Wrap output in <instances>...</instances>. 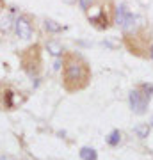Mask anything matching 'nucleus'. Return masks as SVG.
Segmentation results:
<instances>
[{
    "label": "nucleus",
    "mask_w": 153,
    "mask_h": 160,
    "mask_svg": "<svg viewBox=\"0 0 153 160\" xmlns=\"http://www.w3.org/2000/svg\"><path fill=\"white\" fill-rule=\"evenodd\" d=\"M80 158L82 160H96L98 153L93 148H82L80 149Z\"/></svg>",
    "instance_id": "1a4fd4ad"
},
{
    "label": "nucleus",
    "mask_w": 153,
    "mask_h": 160,
    "mask_svg": "<svg viewBox=\"0 0 153 160\" xmlns=\"http://www.w3.org/2000/svg\"><path fill=\"white\" fill-rule=\"evenodd\" d=\"M148 103H150V92L144 91L142 87L134 89L130 92V107L135 114H144L148 109Z\"/></svg>",
    "instance_id": "423d86ee"
},
{
    "label": "nucleus",
    "mask_w": 153,
    "mask_h": 160,
    "mask_svg": "<svg viewBox=\"0 0 153 160\" xmlns=\"http://www.w3.org/2000/svg\"><path fill=\"white\" fill-rule=\"evenodd\" d=\"M14 29H16V34L20 36L22 39H30V36H32V23H30L28 16L16 18V22H14Z\"/></svg>",
    "instance_id": "0eeeda50"
},
{
    "label": "nucleus",
    "mask_w": 153,
    "mask_h": 160,
    "mask_svg": "<svg viewBox=\"0 0 153 160\" xmlns=\"http://www.w3.org/2000/svg\"><path fill=\"white\" fill-rule=\"evenodd\" d=\"M135 133H137L141 139H146L148 133H150V126H148V125H139V126H135Z\"/></svg>",
    "instance_id": "9b49d317"
},
{
    "label": "nucleus",
    "mask_w": 153,
    "mask_h": 160,
    "mask_svg": "<svg viewBox=\"0 0 153 160\" xmlns=\"http://www.w3.org/2000/svg\"><path fill=\"white\" fill-rule=\"evenodd\" d=\"M4 7H6V4H4V0H0V11H2Z\"/></svg>",
    "instance_id": "2eb2a0df"
},
{
    "label": "nucleus",
    "mask_w": 153,
    "mask_h": 160,
    "mask_svg": "<svg viewBox=\"0 0 153 160\" xmlns=\"http://www.w3.org/2000/svg\"><path fill=\"white\" fill-rule=\"evenodd\" d=\"M20 94L9 84H0V110H14L18 107Z\"/></svg>",
    "instance_id": "39448f33"
},
{
    "label": "nucleus",
    "mask_w": 153,
    "mask_h": 160,
    "mask_svg": "<svg viewBox=\"0 0 153 160\" xmlns=\"http://www.w3.org/2000/svg\"><path fill=\"white\" fill-rule=\"evenodd\" d=\"M20 64H22L23 71L30 77L39 75L41 71V64H43V57H41V46L39 45H32L25 48L20 53Z\"/></svg>",
    "instance_id": "f03ea898"
},
{
    "label": "nucleus",
    "mask_w": 153,
    "mask_h": 160,
    "mask_svg": "<svg viewBox=\"0 0 153 160\" xmlns=\"http://www.w3.org/2000/svg\"><path fill=\"white\" fill-rule=\"evenodd\" d=\"M48 52L54 53V55H61L63 53V46L59 45V43H55V41H50L48 43Z\"/></svg>",
    "instance_id": "9d476101"
},
{
    "label": "nucleus",
    "mask_w": 153,
    "mask_h": 160,
    "mask_svg": "<svg viewBox=\"0 0 153 160\" xmlns=\"http://www.w3.org/2000/svg\"><path fill=\"white\" fill-rule=\"evenodd\" d=\"M125 46L128 48V52L135 53V55H146V52L151 48L150 45V38L142 34V32H134V34L125 36Z\"/></svg>",
    "instance_id": "20e7f679"
},
{
    "label": "nucleus",
    "mask_w": 153,
    "mask_h": 160,
    "mask_svg": "<svg viewBox=\"0 0 153 160\" xmlns=\"http://www.w3.org/2000/svg\"><path fill=\"white\" fill-rule=\"evenodd\" d=\"M119 139H121V133H119L118 130H114L110 135H109V139H107V142L110 144V146H116V144L119 142Z\"/></svg>",
    "instance_id": "f8f14e48"
},
{
    "label": "nucleus",
    "mask_w": 153,
    "mask_h": 160,
    "mask_svg": "<svg viewBox=\"0 0 153 160\" xmlns=\"http://www.w3.org/2000/svg\"><path fill=\"white\" fill-rule=\"evenodd\" d=\"M134 14H132L128 9H126V6H119L118 7V23L123 27V29H130L132 25H134Z\"/></svg>",
    "instance_id": "6e6552de"
},
{
    "label": "nucleus",
    "mask_w": 153,
    "mask_h": 160,
    "mask_svg": "<svg viewBox=\"0 0 153 160\" xmlns=\"http://www.w3.org/2000/svg\"><path fill=\"white\" fill-rule=\"evenodd\" d=\"M45 23H46V30H50V32H59V30L63 29V27H61V25H57L54 20H46Z\"/></svg>",
    "instance_id": "ddd939ff"
},
{
    "label": "nucleus",
    "mask_w": 153,
    "mask_h": 160,
    "mask_svg": "<svg viewBox=\"0 0 153 160\" xmlns=\"http://www.w3.org/2000/svg\"><path fill=\"white\" fill-rule=\"evenodd\" d=\"M79 4H80V7L84 9V11H87L91 7V4H93V0H79Z\"/></svg>",
    "instance_id": "4468645a"
},
{
    "label": "nucleus",
    "mask_w": 153,
    "mask_h": 160,
    "mask_svg": "<svg viewBox=\"0 0 153 160\" xmlns=\"http://www.w3.org/2000/svg\"><path fill=\"white\" fill-rule=\"evenodd\" d=\"M91 82V68L87 61L75 52H66L63 57V87L68 92L82 91Z\"/></svg>",
    "instance_id": "f257e3e1"
},
{
    "label": "nucleus",
    "mask_w": 153,
    "mask_h": 160,
    "mask_svg": "<svg viewBox=\"0 0 153 160\" xmlns=\"http://www.w3.org/2000/svg\"><path fill=\"white\" fill-rule=\"evenodd\" d=\"M151 125H153V121H151Z\"/></svg>",
    "instance_id": "f3484780"
},
{
    "label": "nucleus",
    "mask_w": 153,
    "mask_h": 160,
    "mask_svg": "<svg viewBox=\"0 0 153 160\" xmlns=\"http://www.w3.org/2000/svg\"><path fill=\"white\" fill-rule=\"evenodd\" d=\"M87 16L91 23H94L98 29H107L110 22H112V9H110V2L100 0L98 4H91L87 9Z\"/></svg>",
    "instance_id": "7ed1b4c3"
},
{
    "label": "nucleus",
    "mask_w": 153,
    "mask_h": 160,
    "mask_svg": "<svg viewBox=\"0 0 153 160\" xmlns=\"http://www.w3.org/2000/svg\"><path fill=\"white\" fill-rule=\"evenodd\" d=\"M150 55H151V59H153V45H151V48H150Z\"/></svg>",
    "instance_id": "dca6fc26"
}]
</instances>
